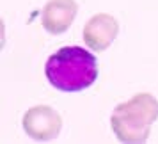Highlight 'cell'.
Returning a JSON list of instances; mask_svg holds the SVG:
<instances>
[{
	"label": "cell",
	"instance_id": "6da1fadb",
	"mask_svg": "<svg viewBox=\"0 0 158 144\" xmlns=\"http://www.w3.org/2000/svg\"><path fill=\"white\" fill-rule=\"evenodd\" d=\"M44 75L57 91L78 93L96 82L98 61L82 46H62L48 57Z\"/></svg>",
	"mask_w": 158,
	"mask_h": 144
},
{
	"label": "cell",
	"instance_id": "7a4b0ae2",
	"mask_svg": "<svg viewBox=\"0 0 158 144\" xmlns=\"http://www.w3.org/2000/svg\"><path fill=\"white\" fill-rule=\"evenodd\" d=\"M158 119V100L149 93H137L123 101L110 116V128L124 144L146 142L153 123Z\"/></svg>",
	"mask_w": 158,
	"mask_h": 144
},
{
	"label": "cell",
	"instance_id": "3957f363",
	"mask_svg": "<svg viewBox=\"0 0 158 144\" xmlns=\"http://www.w3.org/2000/svg\"><path fill=\"white\" fill-rule=\"evenodd\" d=\"M22 126L30 139L37 142H48L59 137L62 130V117L48 105H36L23 114Z\"/></svg>",
	"mask_w": 158,
	"mask_h": 144
},
{
	"label": "cell",
	"instance_id": "277c9868",
	"mask_svg": "<svg viewBox=\"0 0 158 144\" xmlns=\"http://www.w3.org/2000/svg\"><path fill=\"white\" fill-rule=\"evenodd\" d=\"M119 34V22L112 15L98 13L84 27V41L94 52H105Z\"/></svg>",
	"mask_w": 158,
	"mask_h": 144
},
{
	"label": "cell",
	"instance_id": "5b68a950",
	"mask_svg": "<svg viewBox=\"0 0 158 144\" xmlns=\"http://www.w3.org/2000/svg\"><path fill=\"white\" fill-rule=\"evenodd\" d=\"M78 15L77 0H48L43 9V27L46 32L59 36L71 27Z\"/></svg>",
	"mask_w": 158,
	"mask_h": 144
}]
</instances>
